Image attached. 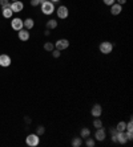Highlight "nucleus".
<instances>
[{"instance_id":"nucleus-27","label":"nucleus","mask_w":133,"mask_h":147,"mask_svg":"<svg viewBox=\"0 0 133 147\" xmlns=\"http://www.w3.org/2000/svg\"><path fill=\"white\" fill-rule=\"evenodd\" d=\"M102 1H104V4H105V5H112V4H115L116 3V0H102Z\"/></svg>"},{"instance_id":"nucleus-28","label":"nucleus","mask_w":133,"mask_h":147,"mask_svg":"<svg viewBox=\"0 0 133 147\" xmlns=\"http://www.w3.org/2000/svg\"><path fill=\"white\" fill-rule=\"evenodd\" d=\"M125 135H126V139H128V140H132V139H133V134H132V131H126Z\"/></svg>"},{"instance_id":"nucleus-7","label":"nucleus","mask_w":133,"mask_h":147,"mask_svg":"<svg viewBox=\"0 0 133 147\" xmlns=\"http://www.w3.org/2000/svg\"><path fill=\"white\" fill-rule=\"evenodd\" d=\"M11 9H12V12H21V11L24 9V4L21 3L20 0H17V1H12V3H11Z\"/></svg>"},{"instance_id":"nucleus-23","label":"nucleus","mask_w":133,"mask_h":147,"mask_svg":"<svg viewBox=\"0 0 133 147\" xmlns=\"http://www.w3.org/2000/svg\"><path fill=\"white\" fill-rule=\"evenodd\" d=\"M51 53H52V56H53L55 58H59V57H60V55H61V52L59 51V49H53Z\"/></svg>"},{"instance_id":"nucleus-21","label":"nucleus","mask_w":133,"mask_h":147,"mask_svg":"<svg viewBox=\"0 0 133 147\" xmlns=\"http://www.w3.org/2000/svg\"><path fill=\"white\" fill-rule=\"evenodd\" d=\"M44 49L47 52H52L55 49V44H52V42H45L44 44Z\"/></svg>"},{"instance_id":"nucleus-31","label":"nucleus","mask_w":133,"mask_h":147,"mask_svg":"<svg viewBox=\"0 0 133 147\" xmlns=\"http://www.w3.org/2000/svg\"><path fill=\"white\" fill-rule=\"evenodd\" d=\"M116 1H117V4H120V5H123V4L126 3V0H116Z\"/></svg>"},{"instance_id":"nucleus-5","label":"nucleus","mask_w":133,"mask_h":147,"mask_svg":"<svg viewBox=\"0 0 133 147\" xmlns=\"http://www.w3.org/2000/svg\"><path fill=\"white\" fill-rule=\"evenodd\" d=\"M11 27H12V29H15V31H20V29L24 28L23 20H21L20 17H15L14 20L11 21Z\"/></svg>"},{"instance_id":"nucleus-3","label":"nucleus","mask_w":133,"mask_h":147,"mask_svg":"<svg viewBox=\"0 0 133 147\" xmlns=\"http://www.w3.org/2000/svg\"><path fill=\"white\" fill-rule=\"evenodd\" d=\"M25 143L31 147H36L40 143V138H39L38 134H29V135L25 138Z\"/></svg>"},{"instance_id":"nucleus-11","label":"nucleus","mask_w":133,"mask_h":147,"mask_svg":"<svg viewBox=\"0 0 133 147\" xmlns=\"http://www.w3.org/2000/svg\"><path fill=\"white\" fill-rule=\"evenodd\" d=\"M105 137H106V134H105V130H104L102 127H100V129H97V130H96V133H95L96 140H99V142H102V140L105 139Z\"/></svg>"},{"instance_id":"nucleus-9","label":"nucleus","mask_w":133,"mask_h":147,"mask_svg":"<svg viewBox=\"0 0 133 147\" xmlns=\"http://www.w3.org/2000/svg\"><path fill=\"white\" fill-rule=\"evenodd\" d=\"M17 36H19V40L20 41H28L29 40V31L23 28L20 31H17Z\"/></svg>"},{"instance_id":"nucleus-32","label":"nucleus","mask_w":133,"mask_h":147,"mask_svg":"<svg viewBox=\"0 0 133 147\" xmlns=\"http://www.w3.org/2000/svg\"><path fill=\"white\" fill-rule=\"evenodd\" d=\"M49 1H52V3H57V1H60V0H49Z\"/></svg>"},{"instance_id":"nucleus-29","label":"nucleus","mask_w":133,"mask_h":147,"mask_svg":"<svg viewBox=\"0 0 133 147\" xmlns=\"http://www.w3.org/2000/svg\"><path fill=\"white\" fill-rule=\"evenodd\" d=\"M29 3H31V5H32V7H38L39 4H40V1H39V0H31Z\"/></svg>"},{"instance_id":"nucleus-17","label":"nucleus","mask_w":133,"mask_h":147,"mask_svg":"<svg viewBox=\"0 0 133 147\" xmlns=\"http://www.w3.org/2000/svg\"><path fill=\"white\" fill-rule=\"evenodd\" d=\"M89 135H91V130H89L88 127H83L81 131H80V137L85 139V138H88Z\"/></svg>"},{"instance_id":"nucleus-14","label":"nucleus","mask_w":133,"mask_h":147,"mask_svg":"<svg viewBox=\"0 0 133 147\" xmlns=\"http://www.w3.org/2000/svg\"><path fill=\"white\" fill-rule=\"evenodd\" d=\"M23 24H24V28L29 31V29H32V28L35 27V21H33V19H31V17H28V19L23 20Z\"/></svg>"},{"instance_id":"nucleus-6","label":"nucleus","mask_w":133,"mask_h":147,"mask_svg":"<svg viewBox=\"0 0 133 147\" xmlns=\"http://www.w3.org/2000/svg\"><path fill=\"white\" fill-rule=\"evenodd\" d=\"M56 13H57L59 19H67L69 15V11L65 5H60V7L57 8V11H56Z\"/></svg>"},{"instance_id":"nucleus-25","label":"nucleus","mask_w":133,"mask_h":147,"mask_svg":"<svg viewBox=\"0 0 133 147\" xmlns=\"http://www.w3.org/2000/svg\"><path fill=\"white\" fill-rule=\"evenodd\" d=\"M44 131H45V129L43 126H38V130H36V134L38 135H43L44 134Z\"/></svg>"},{"instance_id":"nucleus-15","label":"nucleus","mask_w":133,"mask_h":147,"mask_svg":"<svg viewBox=\"0 0 133 147\" xmlns=\"http://www.w3.org/2000/svg\"><path fill=\"white\" fill-rule=\"evenodd\" d=\"M1 13H3V16L5 17V19H11V17H12V15H14V12H12L11 7L8 5V7H3V11H1Z\"/></svg>"},{"instance_id":"nucleus-13","label":"nucleus","mask_w":133,"mask_h":147,"mask_svg":"<svg viewBox=\"0 0 133 147\" xmlns=\"http://www.w3.org/2000/svg\"><path fill=\"white\" fill-rule=\"evenodd\" d=\"M117 138V143L120 144H125L126 142H128V139H126V135H125V131H119L116 135Z\"/></svg>"},{"instance_id":"nucleus-26","label":"nucleus","mask_w":133,"mask_h":147,"mask_svg":"<svg viewBox=\"0 0 133 147\" xmlns=\"http://www.w3.org/2000/svg\"><path fill=\"white\" fill-rule=\"evenodd\" d=\"M0 5L1 7H8V5H11L10 0H0Z\"/></svg>"},{"instance_id":"nucleus-1","label":"nucleus","mask_w":133,"mask_h":147,"mask_svg":"<svg viewBox=\"0 0 133 147\" xmlns=\"http://www.w3.org/2000/svg\"><path fill=\"white\" fill-rule=\"evenodd\" d=\"M41 12H43L44 15H52L53 12H55V5H53V3L49 1V0L44 1V3H41Z\"/></svg>"},{"instance_id":"nucleus-8","label":"nucleus","mask_w":133,"mask_h":147,"mask_svg":"<svg viewBox=\"0 0 133 147\" xmlns=\"http://www.w3.org/2000/svg\"><path fill=\"white\" fill-rule=\"evenodd\" d=\"M91 114H92V117H95V118H100L102 114V107L100 106L99 103H95L92 106V110H91Z\"/></svg>"},{"instance_id":"nucleus-22","label":"nucleus","mask_w":133,"mask_h":147,"mask_svg":"<svg viewBox=\"0 0 133 147\" xmlns=\"http://www.w3.org/2000/svg\"><path fill=\"white\" fill-rule=\"evenodd\" d=\"M93 126L96 127V129H100V127H102V122L100 118H96L95 121H93Z\"/></svg>"},{"instance_id":"nucleus-2","label":"nucleus","mask_w":133,"mask_h":147,"mask_svg":"<svg viewBox=\"0 0 133 147\" xmlns=\"http://www.w3.org/2000/svg\"><path fill=\"white\" fill-rule=\"evenodd\" d=\"M99 49L102 55H109V53H112V51H113V44L110 41H102L101 44H100Z\"/></svg>"},{"instance_id":"nucleus-34","label":"nucleus","mask_w":133,"mask_h":147,"mask_svg":"<svg viewBox=\"0 0 133 147\" xmlns=\"http://www.w3.org/2000/svg\"><path fill=\"white\" fill-rule=\"evenodd\" d=\"M12 1H17V0H12Z\"/></svg>"},{"instance_id":"nucleus-12","label":"nucleus","mask_w":133,"mask_h":147,"mask_svg":"<svg viewBox=\"0 0 133 147\" xmlns=\"http://www.w3.org/2000/svg\"><path fill=\"white\" fill-rule=\"evenodd\" d=\"M121 11H123V5H120V4L115 3L110 5V13L113 15V16H117V15L121 13Z\"/></svg>"},{"instance_id":"nucleus-19","label":"nucleus","mask_w":133,"mask_h":147,"mask_svg":"<svg viewBox=\"0 0 133 147\" xmlns=\"http://www.w3.org/2000/svg\"><path fill=\"white\" fill-rule=\"evenodd\" d=\"M116 129H117V131H125L126 130V123L124 122V121H121V122L117 123Z\"/></svg>"},{"instance_id":"nucleus-24","label":"nucleus","mask_w":133,"mask_h":147,"mask_svg":"<svg viewBox=\"0 0 133 147\" xmlns=\"http://www.w3.org/2000/svg\"><path fill=\"white\" fill-rule=\"evenodd\" d=\"M125 131H133V122H132V119L126 123V130Z\"/></svg>"},{"instance_id":"nucleus-10","label":"nucleus","mask_w":133,"mask_h":147,"mask_svg":"<svg viewBox=\"0 0 133 147\" xmlns=\"http://www.w3.org/2000/svg\"><path fill=\"white\" fill-rule=\"evenodd\" d=\"M11 65V57L8 55H0V66L8 68Z\"/></svg>"},{"instance_id":"nucleus-4","label":"nucleus","mask_w":133,"mask_h":147,"mask_svg":"<svg viewBox=\"0 0 133 147\" xmlns=\"http://www.w3.org/2000/svg\"><path fill=\"white\" fill-rule=\"evenodd\" d=\"M68 47H69V41L67 38H60V40H57L55 42V49H59L60 52L67 49Z\"/></svg>"},{"instance_id":"nucleus-30","label":"nucleus","mask_w":133,"mask_h":147,"mask_svg":"<svg viewBox=\"0 0 133 147\" xmlns=\"http://www.w3.org/2000/svg\"><path fill=\"white\" fill-rule=\"evenodd\" d=\"M117 133H119V131H117L116 127H115V129H110V134H112V135H116Z\"/></svg>"},{"instance_id":"nucleus-16","label":"nucleus","mask_w":133,"mask_h":147,"mask_svg":"<svg viewBox=\"0 0 133 147\" xmlns=\"http://www.w3.org/2000/svg\"><path fill=\"white\" fill-rule=\"evenodd\" d=\"M83 144V138L81 137H75L72 139V146L73 147H80Z\"/></svg>"},{"instance_id":"nucleus-33","label":"nucleus","mask_w":133,"mask_h":147,"mask_svg":"<svg viewBox=\"0 0 133 147\" xmlns=\"http://www.w3.org/2000/svg\"><path fill=\"white\" fill-rule=\"evenodd\" d=\"M39 1H40V4H41V3H44V1H47V0H39Z\"/></svg>"},{"instance_id":"nucleus-20","label":"nucleus","mask_w":133,"mask_h":147,"mask_svg":"<svg viewBox=\"0 0 133 147\" xmlns=\"http://www.w3.org/2000/svg\"><path fill=\"white\" fill-rule=\"evenodd\" d=\"M95 144H96V142H95V139L93 138H85V146L87 147H95Z\"/></svg>"},{"instance_id":"nucleus-18","label":"nucleus","mask_w":133,"mask_h":147,"mask_svg":"<svg viewBox=\"0 0 133 147\" xmlns=\"http://www.w3.org/2000/svg\"><path fill=\"white\" fill-rule=\"evenodd\" d=\"M47 29H55L56 27H57V21L53 20V19H51V20H48L47 21Z\"/></svg>"}]
</instances>
